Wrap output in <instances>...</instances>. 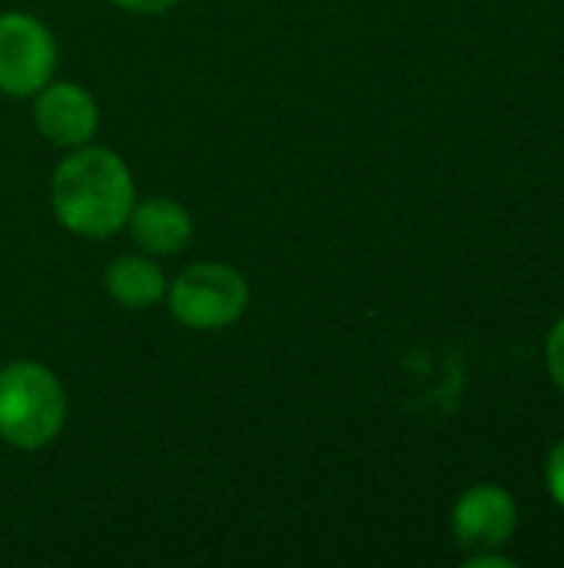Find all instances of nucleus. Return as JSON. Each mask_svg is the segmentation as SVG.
Returning a JSON list of instances; mask_svg holds the SVG:
<instances>
[{"label": "nucleus", "mask_w": 564, "mask_h": 568, "mask_svg": "<svg viewBox=\"0 0 564 568\" xmlns=\"http://www.w3.org/2000/svg\"><path fill=\"white\" fill-rule=\"evenodd\" d=\"M515 529H519L515 499L495 483H479L465 489L452 509V532L459 549H465V556L502 549L515 536Z\"/></svg>", "instance_id": "nucleus-5"}, {"label": "nucleus", "mask_w": 564, "mask_h": 568, "mask_svg": "<svg viewBox=\"0 0 564 568\" xmlns=\"http://www.w3.org/2000/svg\"><path fill=\"white\" fill-rule=\"evenodd\" d=\"M545 366H548L552 379L558 383V389L564 393V316L552 326V333L545 339Z\"/></svg>", "instance_id": "nucleus-9"}, {"label": "nucleus", "mask_w": 564, "mask_h": 568, "mask_svg": "<svg viewBox=\"0 0 564 568\" xmlns=\"http://www.w3.org/2000/svg\"><path fill=\"white\" fill-rule=\"evenodd\" d=\"M66 423V393L60 379L30 359L0 369V439L13 449L50 446Z\"/></svg>", "instance_id": "nucleus-2"}, {"label": "nucleus", "mask_w": 564, "mask_h": 568, "mask_svg": "<svg viewBox=\"0 0 564 568\" xmlns=\"http://www.w3.org/2000/svg\"><path fill=\"white\" fill-rule=\"evenodd\" d=\"M103 286L126 310H150V306H156L166 296V276H163V270L153 260L133 256V253L116 256L106 266Z\"/></svg>", "instance_id": "nucleus-8"}, {"label": "nucleus", "mask_w": 564, "mask_h": 568, "mask_svg": "<svg viewBox=\"0 0 564 568\" xmlns=\"http://www.w3.org/2000/svg\"><path fill=\"white\" fill-rule=\"evenodd\" d=\"M136 203L133 176L126 163L106 146L70 150L50 180V206L57 220L86 240H106L120 233Z\"/></svg>", "instance_id": "nucleus-1"}, {"label": "nucleus", "mask_w": 564, "mask_h": 568, "mask_svg": "<svg viewBox=\"0 0 564 568\" xmlns=\"http://www.w3.org/2000/svg\"><path fill=\"white\" fill-rule=\"evenodd\" d=\"M545 483H548V493L552 499L564 509V439L555 443V449L548 453V463H545Z\"/></svg>", "instance_id": "nucleus-10"}, {"label": "nucleus", "mask_w": 564, "mask_h": 568, "mask_svg": "<svg viewBox=\"0 0 564 568\" xmlns=\"http://www.w3.org/2000/svg\"><path fill=\"white\" fill-rule=\"evenodd\" d=\"M170 313L186 329L213 333L233 326L249 306V283L229 263H193L166 286Z\"/></svg>", "instance_id": "nucleus-3"}, {"label": "nucleus", "mask_w": 564, "mask_h": 568, "mask_svg": "<svg viewBox=\"0 0 564 568\" xmlns=\"http://www.w3.org/2000/svg\"><path fill=\"white\" fill-rule=\"evenodd\" d=\"M57 43L53 33L30 13H0V93L33 97L53 80Z\"/></svg>", "instance_id": "nucleus-4"}, {"label": "nucleus", "mask_w": 564, "mask_h": 568, "mask_svg": "<svg viewBox=\"0 0 564 568\" xmlns=\"http://www.w3.org/2000/svg\"><path fill=\"white\" fill-rule=\"evenodd\" d=\"M116 7L130 10V13H143V17H156V13H166L173 10L180 0H113Z\"/></svg>", "instance_id": "nucleus-11"}, {"label": "nucleus", "mask_w": 564, "mask_h": 568, "mask_svg": "<svg viewBox=\"0 0 564 568\" xmlns=\"http://www.w3.org/2000/svg\"><path fill=\"white\" fill-rule=\"evenodd\" d=\"M33 120L47 143L60 150H76L93 140L100 126L96 100L86 87L73 80H50L33 93Z\"/></svg>", "instance_id": "nucleus-6"}, {"label": "nucleus", "mask_w": 564, "mask_h": 568, "mask_svg": "<svg viewBox=\"0 0 564 568\" xmlns=\"http://www.w3.org/2000/svg\"><path fill=\"white\" fill-rule=\"evenodd\" d=\"M126 230L133 243L150 256H176L193 240V216L170 196H146L133 203Z\"/></svg>", "instance_id": "nucleus-7"}, {"label": "nucleus", "mask_w": 564, "mask_h": 568, "mask_svg": "<svg viewBox=\"0 0 564 568\" xmlns=\"http://www.w3.org/2000/svg\"><path fill=\"white\" fill-rule=\"evenodd\" d=\"M462 566L465 568H515V562H512L509 556H499L495 549H489V552H469Z\"/></svg>", "instance_id": "nucleus-12"}]
</instances>
